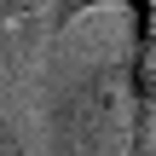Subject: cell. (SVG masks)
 <instances>
[{
  "label": "cell",
  "instance_id": "obj_4",
  "mask_svg": "<svg viewBox=\"0 0 156 156\" xmlns=\"http://www.w3.org/2000/svg\"><path fill=\"white\" fill-rule=\"evenodd\" d=\"M0 6H12V12H29V6H41V0H0Z\"/></svg>",
  "mask_w": 156,
  "mask_h": 156
},
{
  "label": "cell",
  "instance_id": "obj_2",
  "mask_svg": "<svg viewBox=\"0 0 156 156\" xmlns=\"http://www.w3.org/2000/svg\"><path fill=\"white\" fill-rule=\"evenodd\" d=\"M87 6H98V0H58V23H69V17H81ZM110 6H122V0H110ZM127 6H139V0H127Z\"/></svg>",
  "mask_w": 156,
  "mask_h": 156
},
{
  "label": "cell",
  "instance_id": "obj_3",
  "mask_svg": "<svg viewBox=\"0 0 156 156\" xmlns=\"http://www.w3.org/2000/svg\"><path fill=\"white\" fill-rule=\"evenodd\" d=\"M0 156H23V145H17V133H12V127H0Z\"/></svg>",
  "mask_w": 156,
  "mask_h": 156
},
{
  "label": "cell",
  "instance_id": "obj_1",
  "mask_svg": "<svg viewBox=\"0 0 156 156\" xmlns=\"http://www.w3.org/2000/svg\"><path fill=\"white\" fill-rule=\"evenodd\" d=\"M122 145V81L104 69L64 98L52 156H116Z\"/></svg>",
  "mask_w": 156,
  "mask_h": 156
}]
</instances>
